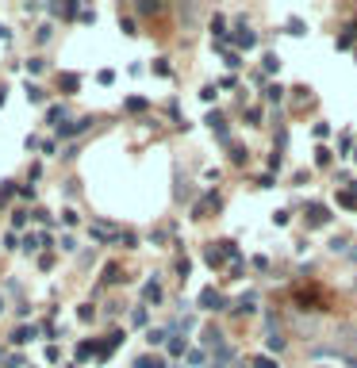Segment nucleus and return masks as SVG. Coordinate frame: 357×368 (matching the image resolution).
Returning <instances> with one entry per match:
<instances>
[{
  "mask_svg": "<svg viewBox=\"0 0 357 368\" xmlns=\"http://www.w3.org/2000/svg\"><path fill=\"white\" fill-rule=\"evenodd\" d=\"M146 342H150V345H161V342H166V330H150Z\"/></svg>",
  "mask_w": 357,
  "mask_h": 368,
  "instance_id": "9d476101",
  "label": "nucleus"
},
{
  "mask_svg": "<svg viewBox=\"0 0 357 368\" xmlns=\"http://www.w3.org/2000/svg\"><path fill=\"white\" fill-rule=\"evenodd\" d=\"M265 96H269L273 104H277V100H280V85H269V88H265Z\"/></svg>",
  "mask_w": 357,
  "mask_h": 368,
  "instance_id": "ddd939ff",
  "label": "nucleus"
},
{
  "mask_svg": "<svg viewBox=\"0 0 357 368\" xmlns=\"http://www.w3.org/2000/svg\"><path fill=\"white\" fill-rule=\"evenodd\" d=\"M253 368H277V360H269V357H253Z\"/></svg>",
  "mask_w": 357,
  "mask_h": 368,
  "instance_id": "f8f14e48",
  "label": "nucleus"
},
{
  "mask_svg": "<svg viewBox=\"0 0 357 368\" xmlns=\"http://www.w3.org/2000/svg\"><path fill=\"white\" fill-rule=\"evenodd\" d=\"M327 219H331V211L315 203V207H311V219H307V223H311V227H319V223H327Z\"/></svg>",
  "mask_w": 357,
  "mask_h": 368,
  "instance_id": "7ed1b4c3",
  "label": "nucleus"
},
{
  "mask_svg": "<svg viewBox=\"0 0 357 368\" xmlns=\"http://www.w3.org/2000/svg\"><path fill=\"white\" fill-rule=\"evenodd\" d=\"M27 100H31V104H43V88H39V85H27Z\"/></svg>",
  "mask_w": 357,
  "mask_h": 368,
  "instance_id": "0eeeda50",
  "label": "nucleus"
},
{
  "mask_svg": "<svg viewBox=\"0 0 357 368\" xmlns=\"http://www.w3.org/2000/svg\"><path fill=\"white\" fill-rule=\"evenodd\" d=\"M61 115H66V107H50V112H46V119H50V123H58Z\"/></svg>",
  "mask_w": 357,
  "mask_h": 368,
  "instance_id": "4468645a",
  "label": "nucleus"
},
{
  "mask_svg": "<svg viewBox=\"0 0 357 368\" xmlns=\"http://www.w3.org/2000/svg\"><path fill=\"white\" fill-rule=\"evenodd\" d=\"M238 46H253V35H250V31H238Z\"/></svg>",
  "mask_w": 357,
  "mask_h": 368,
  "instance_id": "2eb2a0df",
  "label": "nucleus"
},
{
  "mask_svg": "<svg viewBox=\"0 0 357 368\" xmlns=\"http://www.w3.org/2000/svg\"><path fill=\"white\" fill-rule=\"evenodd\" d=\"M135 368H166V364H161L157 357H139V360H135Z\"/></svg>",
  "mask_w": 357,
  "mask_h": 368,
  "instance_id": "39448f33",
  "label": "nucleus"
},
{
  "mask_svg": "<svg viewBox=\"0 0 357 368\" xmlns=\"http://www.w3.org/2000/svg\"><path fill=\"white\" fill-rule=\"evenodd\" d=\"M315 165H331V150H315Z\"/></svg>",
  "mask_w": 357,
  "mask_h": 368,
  "instance_id": "1a4fd4ad",
  "label": "nucleus"
},
{
  "mask_svg": "<svg viewBox=\"0 0 357 368\" xmlns=\"http://www.w3.org/2000/svg\"><path fill=\"white\" fill-rule=\"evenodd\" d=\"M92 127V119H77V123H66V127H58L61 134H81V131H88Z\"/></svg>",
  "mask_w": 357,
  "mask_h": 368,
  "instance_id": "f03ea898",
  "label": "nucleus"
},
{
  "mask_svg": "<svg viewBox=\"0 0 357 368\" xmlns=\"http://www.w3.org/2000/svg\"><path fill=\"white\" fill-rule=\"evenodd\" d=\"M0 311H4V299H0Z\"/></svg>",
  "mask_w": 357,
  "mask_h": 368,
  "instance_id": "f3484780",
  "label": "nucleus"
},
{
  "mask_svg": "<svg viewBox=\"0 0 357 368\" xmlns=\"http://www.w3.org/2000/svg\"><path fill=\"white\" fill-rule=\"evenodd\" d=\"M280 69V58L277 54H265V73H277Z\"/></svg>",
  "mask_w": 357,
  "mask_h": 368,
  "instance_id": "6e6552de",
  "label": "nucleus"
},
{
  "mask_svg": "<svg viewBox=\"0 0 357 368\" xmlns=\"http://www.w3.org/2000/svg\"><path fill=\"white\" fill-rule=\"evenodd\" d=\"M269 349H273V353L284 349V338H280V334H269Z\"/></svg>",
  "mask_w": 357,
  "mask_h": 368,
  "instance_id": "9b49d317",
  "label": "nucleus"
},
{
  "mask_svg": "<svg viewBox=\"0 0 357 368\" xmlns=\"http://www.w3.org/2000/svg\"><path fill=\"white\" fill-rule=\"evenodd\" d=\"M349 257H353V261H357V242H353V249H349Z\"/></svg>",
  "mask_w": 357,
  "mask_h": 368,
  "instance_id": "dca6fc26",
  "label": "nucleus"
},
{
  "mask_svg": "<svg viewBox=\"0 0 357 368\" xmlns=\"http://www.w3.org/2000/svg\"><path fill=\"white\" fill-rule=\"evenodd\" d=\"M200 303L208 307V311H219V303H223V299H219L215 288H204V291H200Z\"/></svg>",
  "mask_w": 357,
  "mask_h": 368,
  "instance_id": "f257e3e1",
  "label": "nucleus"
},
{
  "mask_svg": "<svg viewBox=\"0 0 357 368\" xmlns=\"http://www.w3.org/2000/svg\"><path fill=\"white\" fill-rule=\"evenodd\" d=\"M31 338H35V326H19V330L12 334V342H19V345H23V342H31Z\"/></svg>",
  "mask_w": 357,
  "mask_h": 368,
  "instance_id": "20e7f679",
  "label": "nucleus"
},
{
  "mask_svg": "<svg viewBox=\"0 0 357 368\" xmlns=\"http://www.w3.org/2000/svg\"><path fill=\"white\" fill-rule=\"evenodd\" d=\"M142 296H146V299H154V303H157V299H161V288H157V284H154V280H150V284H146V288H142Z\"/></svg>",
  "mask_w": 357,
  "mask_h": 368,
  "instance_id": "423d86ee",
  "label": "nucleus"
}]
</instances>
